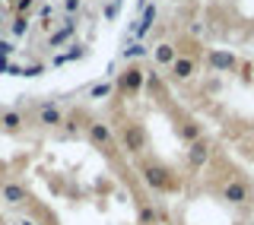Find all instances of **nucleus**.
Segmentation results:
<instances>
[{
    "label": "nucleus",
    "instance_id": "obj_1",
    "mask_svg": "<svg viewBox=\"0 0 254 225\" xmlns=\"http://www.w3.org/2000/svg\"><path fill=\"white\" fill-rule=\"evenodd\" d=\"M3 124L6 127H19V117H16V114H3Z\"/></svg>",
    "mask_w": 254,
    "mask_h": 225
},
{
    "label": "nucleus",
    "instance_id": "obj_2",
    "mask_svg": "<svg viewBox=\"0 0 254 225\" xmlns=\"http://www.w3.org/2000/svg\"><path fill=\"white\" fill-rule=\"evenodd\" d=\"M13 51V45L10 42H0V54H10Z\"/></svg>",
    "mask_w": 254,
    "mask_h": 225
}]
</instances>
